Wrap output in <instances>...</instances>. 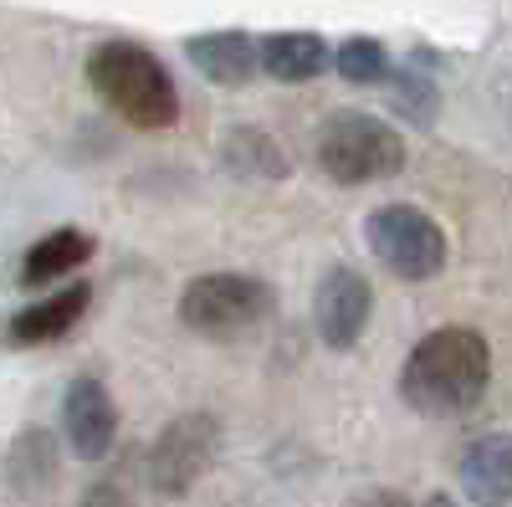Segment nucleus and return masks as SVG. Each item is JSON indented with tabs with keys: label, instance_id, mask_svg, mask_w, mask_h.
Wrapping results in <instances>:
<instances>
[{
	"label": "nucleus",
	"instance_id": "obj_7",
	"mask_svg": "<svg viewBox=\"0 0 512 507\" xmlns=\"http://www.w3.org/2000/svg\"><path fill=\"white\" fill-rule=\"evenodd\" d=\"M369 318H374V287H369V277L354 272V267H333L318 282V292H313V328H318V338L328 349L344 354V349H354L364 338Z\"/></svg>",
	"mask_w": 512,
	"mask_h": 507
},
{
	"label": "nucleus",
	"instance_id": "obj_2",
	"mask_svg": "<svg viewBox=\"0 0 512 507\" xmlns=\"http://www.w3.org/2000/svg\"><path fill=\"white\" fill-rule=\"evenodd\" d=\"M88 82L134 129H175L180 88L169 77V67L149 47H139V41H98L88 52Z\"/></svg>",
	"mask_w": 512,
	"mask_h": 507
},
{
	"label": "nucleus",
	"instance_id": "obj_10",
	"mask_svg": "<svg viewBox=\"0 0 512 507\" xmlns=\"http://www.w3.org/2000/svg\"><path fill=\"white\" fill-rule=\"evenodd\" d=\"M88 303H93V287L88 282H67L62 292H52L47 303H36V308H21V313H11V323H6V344H57V338H67L77 323H82V313H88Z\"/></svg>",
	"mask_w": 512,
	"mask_h": 507
},
{
	"label": "nucleus",
	"instance_id": "obj_17",
	"mask_svg": "<svg viewBox=\"0 0 512 507\" xmlns=\"http://www.w3.org/2000/svg\"><path fill=\"white\" fill-rule=\"evenodd\" d=\"M82 507H134V502H128V492L118 482H93L82 492Z\"/></svg>",
	"mask_w": 512,
	"mask_h": 507
},
{
	"label": "nucleus",
	"instance_id": "obj_1",
	"mask_svg": "<svg viewBox=\"0 0 512 507\" xmlns=\"http://www.w3.org/2000/svg\"><path fill=\"white\" fill-rule=\"evenodd\" d=\"M492 379V344L477 328H436L410 349L400 369V400L425 420H451L477 410Z\"/></svg>",
	"mask_w": 512,
	"mask_h": 507
},
{
	"label": "nucleus",
	"instance_id": "obj_14",
	"mask_svg": "<svg viewBox=\"0 0 512 507\" xmlns=\"http://www.w3.org/2000/svg\"><path fill=\"white\" fill-rule=\"evenodd\" d=\"M221 154H226V164L236 169V175H246V180H287L292 175L282 144L272 134H262V129H231L226 144H221Z\"/></svg>",
	"mask_w": 512,
	"mask_h": 507
},
{
	"label": "nucleus",
	"instance_id": "obj_16",
	"mask_svg": "<svg viewBox=\"0 0 512 507\" xmlns=\"http://www.w3.org/2000/svg\"><path fill=\"white\" fill-rule=\"evenodd\" d=\"M328 62L338 67L344 82H354V88H374V82L390 77V52H384V41H374V36H349Z\"/></svg>",
	"mask_w": 512,
	"mask_h": 507
},
{
	"label": "nucleus",
	"instance_id": "obj_9",
	"mask_svg": "<svg viewBox=\"0 0 512 507\" xmlns=\"http://www.w3.org/2000/svg\"><path fill=\"white\" fill-rule=\"evenodd\" d=\"M456 482L477 507H507L512 502V446L502 431L477 436L456 461Z\"/></svg>",
	"mask_w": 512,
	"mask_h": 507
},
{
	"label": "nucleus",
	"instance_id": "obj_4",
	"mask_svg": "<svg viewBox=\"0 0 512 507\" xmlns=\"http://www.w3.org/2000/svg\"><path fill=\"white\" fill-rule=\"evenodd\" d=\"M318 169L333 185L395 180L405 169V139L395 134V123L359 113V108H344V113H333L318 134Z\"/></svg>",
	"mask_w": 512,
	"mask_h": 507
},
{
	"label": "nucleus",
	"instance_id": "obj_19",
	"mask_svg": "<svg viewBox=\"0 0 512 507\" xmlns=\"http://www.w3.org/2000/svg\"><path fill=\"white\" fill-rule=\"evenodd\" d=\"M420 507H456V497H446V492H431V497H425Z\"/></svg>",
	"mask_w": 512,
	"mask_h": 507
},
{
	"label": "nucleus",
	"instance_id": "obj_5",
	"mask_svg": "<svg viewBox=\"0 0 512 507\" xmlns=\"http://www.w3.org/2000/svg\"><path fill=\"white\" fill-rule=\"evenodd\" d=\"M364 241L374 251V262L384 272H395L400 282H431L441 277L451 246L436 216H425L420 205H379L364 221Z\"/></svg>",
	"mask_w": 512,
	"mask_h": 507
},
{
	"label": "nucleus",
	"instance_id": "obj_18",
	"mask_svg": "<svg viewBox=\"0 0 512 507\" xmlns=\"http://www.w3.org/2000/svg\"><path fill=\"white\" fill-rule=\"evenodd\" d=\"M354 507H410V497H405V492H390V487H379V492H364Z\"/></svg>",
	"mask_w": 512,
	"mask_h": 507
},
{
	"label": "nucleus",
	"instance_id": "obj_11",
	"mask_svg": "<svg viewBox=\"0 0 512 507\" xmlns=\"http://www.w3.org/2000/svg\"><path fill=\"white\" fill-rule=\"evenodd\" d=\"M328 41L318 31H272L267 41H256V72H267L272 82H313L328 72Z\"/></svg>",
	"mask_w": 512,
	"mask_h": 507
},
{
	"label": "nucleus",
	"instance_id": "obj_15",
	"mask_svg": "<svg viewBox=\"0 0 512 507\" xmlns=\"http://www.w3.org/2000/svg\"><path fill=\"white\" fill-rule=\"evenodd\" d=\"M6 477L26 497L41 492V487L57 477V441L47 431H21L16 446H11V456H6Z\"/></svg>",
	"mask_w": 512,
	"mask_h": 507
},
{
	"label": "nucleus",
	"instance_id": "obj_13",
	"mask_svg": "<svg viewBox=\"0 0 512 507\" xmlns=\"http://www.w3.org/2000/svg\"><path fill=\"white\" fill-rule=\"evenodd\" d=\"M93 251H98V241H93V231H82V226H57V231H47L31 251H26V262H21V287H47V282H57V277H67V272H77V267H88L93 262Z\"/></svg>",
	"mask_w": 512,
	"mask_h": 507
},
{
	"label": "nucleus",
	"instance_id": "obj_3",
	"mask_svg": "<svg viewBox=\"0 0 512 507\" xmlns=\"http://www.w3.org/2000/svg\"><path fill=\"white\" fill-rule=\"evenodd\" d=\"M277 313V287L251 272H200L180 292V323L210 344L256 333Z\"/></svg>",
	"mask_w": 512,
	"mask_h": 507
},
{
	"label": "nucleus",
	"instance_id": "obj_8",
	"mask_svg": "<svg viewBox=\"0 0 512 507\" xmlns=\"http://www.w3.org/2000/svg\"><path fill=\"white\" fill-rule=\"evenodd\" d=\"M62 436L77 461H103L118 441V405L98 374H77L62 395Z\"/></svg>",
	"mask_w": 512,
	"mask_h": 507
},
{
	"label": "nucleus",
	"instance_id": "obj_12",
	"mask_svg": "<svg viewBox=\"0 0 512 507\" xmlns=\"http://www.w3.org/2000/svg\"><path fill=\"white\" fill-rule=\"evenodd\" d=\"M185 52L195 62V72L216 88H246L256 77V36L246 31H205V36H190Z\"/></svg>",
	"mask_w": 512,
	"mask_h": 507
},
{
	"label": "nucleus",
	"instance_id": "obj_6",
	"mask_svg": "<svg viewBox=\"0 0 512 507\" xmlns=\"http://www.w3.org/2000/svg\"><path fill=\"white\" fill-rule=\"evenodd\" d=\"M221 456V420L210 410L175 415L144 451V482L159 497H185Z\"/></svg>",
	"mask_w": 512,
	"mask_h": 507
}]
</instances>
